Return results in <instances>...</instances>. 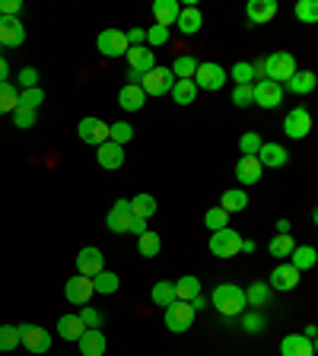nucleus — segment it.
<instances>
[{"label":"nucleus","instance_id":"1","mask_svg":"<svg viewBox=\"0 0 318 356\" xmlns=\"http://www.w3.org/2000/svg\"><path fill=\"white\" fill-rule=\"evenodd\" d=\"M210 305L220 312V315H226V319H235V315H242V312L249 309L245 289L235 287V283H220V287L210 293Z\"/></svg>","mask_w":318,"mask_h":356},{"label":"nucleus","instance_id":"2","mask_svg":"<svg viewBox=\"0 0 318 356\" xmlns=\"http://www.w3.org/2000/svg\"><path fill=\"white\" fill-rule=\"evenodd\" d=\"M296 70H299V67H296L293 54H290V51H274L271 58L265 61V80H274V83L283 86L290 76L296 74Z\"/></svg>","mask_w":318,"mask_h":356},{"label":"nucleus","instance_id":"3","mask_svg":"<svg viewBox=\"0 0 318 356\" xmlns=\"http://www.w3.org/2000/svg\"><path fill=\"white\" fill-rule=\"evenodd\" d=\"M210 255L217 258H235V255H242V235L235 232V229H217L210 235Z\"/></svg>","mask_w":318,"mask_h":356},{"label":"nucleus","instance_id":"4","mask_svg":"<svg viewBox=\"0 0 318 356\" xmlns=\"http://www.w3.org/2000/svg\"><path fill=\"white\" fill-rule=\"evenodd\" d=\"M194 305L191 303H178V299H175L172 305H166V315H162V321H166V328L172 334H185L188 331L191 325H194Z\"/></svg>","mask_w":318,"mask_h":356},{"label":"nucleus","instance_id":"5","mask_svg":"<svg viewBox=\"0 0 318 356\" xmlns=\"http://www.w3.org/2000/svg\"><path fill=\"white\" fill-rule=\"evenodd\" d=\"M16 331H19V344H23L29 353L42 356L51 350V334H48L42 325H16Z\"/></svg>","mask_w":318,"mask_h":356},{"label":"nucleus","instance_id":"6","mask_svg":"<svg viewBox=\"0 0 318 356\" xmlns=\"http://www.w3.org/2000/svg\"><path fill=\"white\" fill-rule=\"evenodd\" d=\"M194 86L197 90H207V92H217V90H223V83H226L229 76H226V70L220 67V64H213V61H207V64H197V70H194Z\"/></svg>","mask_w":318,"mask_h":356},{"label":"nucleus","instance_id":"7","mask_svg":"<svg viewBox=\"0 0 318 356\" xmlns=\"http://www.w3.org/2000/svg\"><path fill=\"white\" fill-rule=\"evenodd\" d=\"M172 70L169 67H153L150 74L140 76V90H144V96H166L169 90H172Z\"/></svg>","mask_w":318,"mask_h":356},{"label":"nucleus","instance_id":"8","mask_svg":"<svg viewBox=\"0 0 318 356\" xmlns=\"http://www.w3.org/2000/svg\"><path fill=\"white\" fill-rule=\"evenodd\" d=\"M283 134L290 137V140H303V137L312 134V115L309 108H293V112H287V118H283Z\"/></svg>","mask_w":318,"mask_h":356},{"label":"nucleus","instance_id":"9","mask_svg":"<svg viewBox=\"0 0 318 356\" xmlns=\"http://www.w3.org/2000/svg\"><path fill=\"white\" fill-rule=\"evenodd\" d=\"M96 48L106 58H122V54H128V35H124L122 29H102L96 38Z\"/></svg>","mask_w":318,"mask_h":356},{"label":"nucleus","instance_id":"10","mask_svg":"<svg viewBox=\"0 0 318 356\" xmlns=\"http://www.w3.org/2000/svg\"><path fill=\"white\" fill-rule=\"evenodd\" d=\"M251 96H255L258 108H277L283 102V86L274 80H258V83H251Z\"/></svg>","mask_w":318,"mask_h":356},{"label":"nucleus","instance_id":"11","mask_svg":"<svg viewBox=\"0 0 318 356\" xmlns=\"http://www.w3.org/2000/svg\"><path fill=\"white\" fill-rule=\"evenodd\" d=\"M76 134H80V140L90 146H102L108 144V124L102 121V118H83V121L76 124Z\"/></svg>","mask_w":318,"mask_h":356},{"label":"nucleus","instance_id":"12","mask_svg":"<svg viewBox=\"0 0 318 356\" xmlns=\"http://www.w3.org/2000/svg\"><path fill=\"white\" fill-rule=\"evenodd\" d=\"M99 271H106V255L96 248V245H86V248H80V255H76V273L80 277H96Z\"/></svg>","mask_w":318,"mask_h":356},{"label":"nucleus","instance_id":"13","mask_svg":"<svg viewBox=\"0 0 318 356\" xmlns=\"http://www.w3.org/2000/svg\"><path fill=\"white\" fill-rule=\"evenodd\" d=\"M26 42V29L19 16H0V48H19Z\"/></svg>","mask_w":318,"mask_h":356},{"label":"nucleus","instance_id":"14","mask_svg":"<svg viewBox=\"0 0 318 356\" xmlns=\"http://www.w3.org/2000/svg\"><path fill=\"white\" fill-rule=\"evenodd\" d=\"M131 223H134V213H131V201H115V207L108 210L106 226L108 232H131Z\"/></svg>","mask_w":318,"mask_h":356},{"label":"nucleus","instance_id":"15","mask_svg":"<svg viewBox=\"0 0 318 356\" xmlns=\"http://www.w3.org/2000/svg\"><path fill=\"white\" fill-rule=\"evenodd\" d=\"M299 277H303V273L296 271L293 264H277L271 273V280H267V287L277 289V293H293V289L299 287Z\"/></svg>","mask_w":318,"mask_h":356},{"label":"nucleus","instance_id":"16","mask_svg":"<svg viewBox=\"0 0 318 356\" xmlns=\"http://www.w3.org/2000/svg\"><path fill=\"white\" fill-rule=\"evenodd\" d=\"M92 293H96V289H92V280L90 277H80V273L64 283V296H67V303H74V305H86L92 299Z\"/></svg>","mask_w":318,"mask_h":356},{"label":"nucleus","instance_id":"17","mask_svg":"<svg viewBox=\"0 0 318 356\" xmlns=\"http://www.w3.org/2000/svg\"><path fill=\"white\" fill-rule=\"evenodd\" d=\"M277 0H249V7H245V19L251 26H265L271 23L274 16H277Z\"/></svg>","mask_w":318,"mask_h":356},{"label":"nucleus","instance_id":"18","mask_svg":"<svg viewBox=\"0 0 318 356\" xmlns=\"http://www.w3.org/2000/svg\"><path fill=\"white\" fill-rule=\"evenodd\" d=\"M255 160L261 162V169H283L290 162V150L281 144H261Z\"/></svg>","mask_w":318,"mask_h":356},{"label":"nucleus","instance_id":"19","mask_svg":"<svg viewBox=\"0 0 318 356\" xmlns=\"http://www.w3.org/2000/svg\"><path fill=\"white\" fill-rule=\"evenodd\" d=\"M124 58H128V70H134V74H140V76L150 74V70L156 67V54H153L147 45L128 48V54H124Z\"/></svg>","mask_w":318,"mask_h":356},{"label":"nucleus","instance_id":"20","mask_svg":"<svg viewBox=\"0 0 318 356\" xmlns=\"http://www.w3.org/2000/svg\"><path fill=\"white\" fill-rule=\"evenodd\" d=\"M281 356H315V341L306 334H287L281 341Z\"/></svg>","mask_w":318,"mask_h":356},{"label":"nucleus","instance_id":"21","mask_svg":"<svg viewBox=\"0 0 318 356\" xmlns=\"http://www.w3.org/2000/svg\"><path fill=\"white\" fill-rule=\"evenodd\" d=\"M178 13H182V3H178V0H153V19H156V26H162V29H172Z\"/></svg>","mask_w":318,"mask_h":356},{"label":"nucleus","instance_id":"22","mask_svg":"<svg viewBox=\"0 0 318 356\" xmlns=\"http://www.w3.org/2000/svg\"><path fill=\"white\" fill-rule=\"evenodd\" d=\"M76 347H80V356H106L108 341H106V334H102V331H92V328H86L83 337L76 341Z\"/></svg>","mask_w":318,"mask_h":356},{"label":"nucleus","instance_id":"23","mask_svg":"<svg viewBox=\"0 0 318 356\" xmlns=\"http://www.w3.org/2000/svg\"><path fill=\"white\" fill-rule=\"evenodd\" d=\"M96 160H99V166L102 169H108V172H115V169H122L124 166V146H118V144H102V146H96Z\"/></svg>","mask_w":318,"mask_h":356},{"label":"nucleus","instance_id":"24","mask_svg":"<svg viewBox=\"0 0 318 356\" xmlns=\"http://www.w3.org/2000/svg\"><path fill=\"white\" fill-rule=\"evenodd\" d=\"M261 162L255 160V156H242V160L235 162V178H239V185H258L261 182Z\"/></svg>","mask_w":318,"mask_h":356},{"label":"nucleus","instance_id":"25","mask_svg":"<svg viewBox=\"0 0 318 356\" xmlns=\"http://www.w3.org/2000/svg\"><path fill=\"white\" fill-rule=\"evenodd\" d=\"M315 86H318V76L312 70H296L287 80V90L296 92V96H309V92H315Z\"/></svg>","mask_w":318,"mask_h":356},{"label":"nucleus","instance_id":"26","mask_svg":"<svg viewBox=\"0 0 318 356\" xmlns=\"http://www.w3.org/2000/svg\"><path fill=\"white\" fill-rule=\"evenodd\" d=\"M172 287H175V299H178V303H194L197 296H201V280H197V277H191V273L178 277Z\"/></svg>","mask_w":318,"mask_h":356},{"label":"nucleus","instance_id":"27","mask_svg":"<svg viewBox=\"0 0 318 356\" xmlns=\"http://www.w3.org/2000/svg\"><path fill=\"white\" fill-rule=\"evenodd\" d=\"M144 102H147V96H144V90H140V86H128V83H124L122 92H118V105H122L124 112H140V108H144Z\"/></svg>","mask_w":318,"mask_h":356},{"label":"nucleus","instance_id":"28","mask_svg":"<svg viewBox=\"0 0 318 356\" xmlns=\"http://www.w3.org/2000/svg\"><path fill=\"white\" fill-rule=\"evenodd\" d=\"M290 264H293L299 273H303V271H312V267L318 264L315 248H312V245H296V248L290 251Z\"/></svg>","mask_w":318,"mask_h":356},{"label":"nucleus","instance_id":"29","mask_svg":"<svg viewBox=\"0 0 318 356\" xmlns=\"http://www.w3.org/2000/svg\"><path fill=\"white\" fill-rule=\"evenodd\" d=\"M86 331V325L80 321V315H61L58 319V337H64V341H80Z\"/></svg>","mask_w":318,"mask_h":356},{"label":"nucleus","instance_id":"30","mask_svg":"<svg viewBox=\"0 0 318 356\" xmlns=\"http://www.w3.org/2000/svg\"><path fill=\"white\" fill-rule=\"evenodd\" d=\"M175 26L182 29V35H194V32L204 26V16H201V10H197V7H182V13H178V19H175Z\"/></svg>","mask_w":318,"mask_h":356},{"label":"nucleus","instance_id":"31","mask_svg":"<svg viewBox=\"0 0 318 356\" xmlns=\"http://www.w3.org/2000/svg\"><path fill=\"white\" fill-rule=\"evenodd\" d=\"M245 207H249V194H245L242 188H229V191H223V197H220V210H226V213H242Z\"/></svg>","mask_w":318,"mask_h":356},{"label":"nucleus","instance_id":"32","mask_svg":"<svg viewBox=\"0 0 318 356\" xmlns=\"http://www.w3.org/2000/svg\"><path fill=\"white\" fill-rule=\"evenodd\" d=\"M172 102L175 105H191L197 99V86H194V80H175L172 83Z\"/></svg>","mask_w":318,"mask_h":356},{"label":"nucleus","instance_id":"33","mask_svg":"<svg viewBox=\"0 0 318 356\" xmlns=\"http://www.w3.org/2000/svg\"><path fill=\"white\" fill-rule=\"evenodd\" d=\"M131 213H134L137 220H150L153 213H156V197H153V194L131 197Z\"/></svg>","mask_w":318,"mask_h":356},{"label":"nucleus","instance_id":"34","mask_svg":"<svg viewBox=\"0 0 318 356\" xmlns=\"http://www.w3.org/2000/svg\"><path fill=\"white\" fill-rule=\"evenodd\" d=\"M118 287H122V280H118V273H112V271H99L96 277H92V289L102 296L118 293Z\"/></svg>","mask_w":318,"mask_h":356},{"label":"nucleus","instance_id":"35","mask_svg":"<svg viewBox=\"0 0 318 356\" xmlns=\"http://www.w3.org/2000/svg\"><path fill=\"white\" fill-rule=\"evenodd\" d=\"M137 248H140V255H144V258H156L159 248H162V239H159V232L147 229L144 235H137Z\"/></svg>","mask_w":318,"mask_h":356},{"label":"nucleus","instance_id":"36","mask_svg":"<svg viewBox=\"0 0 318 356\" xmlns=\"http://www.w3.org/2000/svg\"><path fill=\"white\" fill-rule=\"evenodd\" d=\"M245 303H249L251 309H265V305H271V287H267V283H251L249 293H245Z\"/></svg>","mask_w":318,"mask_h":356},{"label":"nucleus","instance_id":"37","mask_svg":"<svg viewBox=\"0 0 318 356\" xmlns=\"http://www.w3.org/2000/svg\"><path fill=\"white\" fill-rule=\"evenodd\" d=\"M296 248V242H293V235L290 232H277L271 239V245H267V251H271L274 258H290V251Z\"/></svg>","mask_w":318,"mask_h":356},{"label":"nucleus","instance_id":"38","mask_svg":"<svg viewBox=\"0 0 318 356\" xmlns=\"http://www.w3.org/2000/svg\"><path fill=\"white\" fill-rule=\"evenodd\" d=\"M169 70H172V76H178V80H191L194 70H197V58H191V54H178Z\"/></svg>","mask_w":318,"mask_h":356},{"label":"nucleus","instance_id":"39","mask_svg":"<svg viewBox=\"0 0 318 356\" xmlns=\"http://www.w3.org/2000/svg\"><path fill=\"white\" fill-rule=\"evenodd\" d=\"M108 140H112V144H118V146L131 144V140H134V124H128V121L108 124Z\"/></svg>","mask_w":318,"mask_h":356},{"label":"nucleus","instance_id":"40","mask_svg":"<svg viewBox=\"0 0 318 356\" xmlns=\"http://www.w3.org/2000/svg\"><path fill=\"white\" fill-rule=\"evenodd\" d=\"M153 303L156 305H162V309H166V305H172L175 303V287H172V280H159V283H153Z\"/></svg>","mask_w":318,"mask_h":356},{"label":"nucleus","instance_id":"41","mask_svg":"<svg viewBox=\"0 0 318 356\" xmlns=\"http://www.w3.org/2000/svg\"><path fill=\"white\" fill-rule=\"evenodd\" d=\"M16 105H19V92H16V86L0 83V115L16 112Z\"/></svg>","mask_w":318,"mask_h":356},{"label":"nucleus","instance_id":"42","mask_svg":"<svg viewBox=\"0 0 318 356\" xmlns=\"http://www.w3.org/2000/svg\"><path fill=\"white\" fill-rule=\"evenodd\" d=\"M293 13H296V19H299V23H309V26L318 23V3H315V0H299Z\"/></svg>","mask_w":318,"mask_h":356},{"label":"nucleus","instance_id":"43","mask_svg":"<svg viewBox=\"0 0 318 356\" xmlns=\"http://www.w3.org/2000/svg\"><path fill=\"white\" fill-rule=\"evenodd\" d=\"M19 347V331L16 325H0V353H10V350Z\"/></svg>","mask_w":318,"mask_h":356},{"label":"nucleus","instance_id":"44","mask_svg":"<svg viewBox=\"0 0 318 356\" xmlns=\"http://www.w3.org/2000/svg\"><path fill=\"white\" fill-rule=\"evenodd\" d=\"M42 102H45V90H38V86L19 92V108H32V112H35Z\"/></svg>","mask_w":318,"mask_h":356},{"label":"nucleus","instance_id":"45","mask_svg":"<svg viewBox=\"0 0 318 356\" xmlns=\"http://www.w3.org/2000/svg\"><path fill=\"white\" fill-rule=\"evenodd\" d=\"M204 223H207V229H226L229 226V213L226 210H220V207H210V210L204 213Z\"/></svg>","mask_w":318,"mask_h":356},{"label":"nucleus","instance_id":"46","mask_svg":"<svg viewBox=\"0 0 318 356\" xmlns=\"http://www.w3.org/2000/svg\"><path fill=\"white\" fill-rule=\"evenodd\" d=\"M226 76H233V83H235V86H251V76H255V70H251V64L239 61Z\"/></svg>","mask_w":318,"mask_h":356},{"label":"nucleus","instance_id":"47","mask_svg":"<svg viewBox=\"0 0 318 356\" xmlns=\"http://www.w3.org/2000/svg\"><path fill=\"white\" fill-rule=\"evenodd\" d=\"M261 137L255 134V130H249V134H242L239 137V150H242V156H258V150H261Z\"/></svg>","mask_w":318,"mask_h":356},{"label":"nucleus","instance_id":"48","mask_svg":"<svg viewBox=\"0 0 318 356\" xmlns=\"http://www.w3.org/2000/svg\"><path fill=\"white\" fill-rule=\"evenodd\" d=\"M35 121H38V115L32 112V108H19L16 105V112H13V124L19 130H29V128H35Z\"/></svg>","mask_w":318,"mask_h":356},{"label":"nucleus","instance_id":"49","mask_svg":"<svg viewBox=\"0 0 318 356\" xmlns=\"http://www.w3.org/2000/svg\"><path fill=\"white\" fill-rule=\"evenodd\" d=\"M80 321H83L86 328H92V331H99V328H102V312H96L92 305H83V309H80Z\"/></svg>","mask_w":318,"mask_h":356},{"label":"nucleus","instance_id":"50","mask_svg":"<svg viewBox=\"0 0 318 356\" xmlns=\"http://www.w3.org/2000/svg\"><path fill=\"white\" fill-rule=\"evenodd\" d=\"M242 328L249 334H261L267 328V321H265V315H258V312H249V315H245L242 319Z\"/></svg>","mask_w":318,"mask_h":356},{"label":"nucleus","instance_id":"51","mask_svg":"<svg viewBox=\"0 0 318 356\" xmlns=\"http://www.w3.org/2000/svg\"><path fill=\"white\" fill-rule=\"evenodd\" d=\"M233 105H239V108H249V105H255V96H251V86H235V90H233Z\"/></svg>","mask_w":318,"mask_h":356},{"label":"nucleus","instance_id":"52","mask_svg":"<svg viewBox=\"0 0 318 356\" xmlns=\"http://www.w3.org/2000/svg\"><path fill=\"white\" fill-rule=\"evenodd\" d=\"M169 42V29H162V26H150L147 29V45L150 48H159V45H166Z\"/></svg>","mask_w":318,"mask_h":356},{"label":"nucleus","instance_id":"53","mask_svg":"<svg viewBox=\"0 0 318 356\" xmlns=\"http://www.w3.org/2000/svg\"><path fill=\"white\" fill-rule=\"evenodd\" d=\"M23 13V0H0V16H19Z\"/></svg>","mask_w":318,"mask_h":356},{"label":"nucleus","instance_id":"54","mask_svg":"<svg viewBox=\"0 0 318 356\" xmlns=\"http://www.w3.org/2000/svg\"><path fill=\"white\" fill-rule=\"evenodd\" d=\"M19 86H26V90L38 86V70L35 67H23V70H19Z\"/></svg>","mask_w":318,"mask_h":356},{"label":"nucleus","instance_id":"55","mask_svg":"<svg viewBox=\"0 0 318 356\" xmlns=\"http://www.w3.org/2000/svg\"><path fill=\"white\" fill-rule=\"evenodd\" d=\"M124 35H128V45L131 48H137V45H144V42H147V29H140V26H137V29H128Z\"/></svg>","mask_w":318,"mask_h":356},{"label":"nucleus","instance_id":"56","mask_svg":"<svg viewBox=\"0 0 318 356\" xmlns=\"http://www.w3.org/2000/svg\"><path fill=\"white\" fill-rule=\"evenodd\" d=\"M131 232H134V235H144L147 232V220H137V217H134V223H131Z\"/></svg>","mask_w":318,"mask_h":356},{"label":"nucleus","instance_id":"57","mask_svg":"<svg viewBox=\"0 0 318 356\" xmlns=\"http://www.w3.org/2000/svg\"><path fill=\"white\" fill-rule=\"evenodd\" d=\"M7 76H10V64H7V58L0 54V83H7Z\"/></svg>","mask_w":318,"mask_h":356},{"label":"nucleus","instance_id":"58","mask_svg":"<svg viewBox=\"0 0 318 356\" xmlns=\"http://www.w3.org/2000/svg\"><path fill=\"white\" fill-rule=\"evenodd\" d=\"M242 251L245 255H251V251H255V242H251V239H242Z\"/></svg>","mask_w":318,"mask_h":356},{"label":"nucleus","instance_id":"59","mask_svg":"<svg viewBox=\"0 0 318 356\" xmlns=\"http://www.w3.org/2000/svg\"><path fill=\"white\" fill-rule=\"evenodd\" d=\"M191 305H194V312H201V309H204V305H207V299H204V296H197V299H194V303H191Z\"/></svg>","mask_w":318,"mask_h":356},{"label":"nucleus","instance_id":"60","mask_svg":"<svg viewBox=\"0 0 318 356\" xmlns=\"http://www.w3.org/2000/svg\"><path fill=\"white\" fill-rule=\"evenodd\" d=\"M277 232H290V220H277Z\"/></svg>","mask_w":318,"mask_h":356},{"label":"nucleus","instance_id":"61","mask_svg":"<svg viewBox=\"0 0 318 356\" xmlns=\"http://www.w3.org/2000/svg\"><path fill=\"white\" fill-rule=\"evenodd\" d=\"M315 334H318V328H315V325L306 328V337H309V341H315Z\"/></svg>","mask_w":318,"mask_h":356},{"label":"nucleus","instance_id":"62","mask_svg":"<svg viewBox=\"0 0 318 356\" xmlns=\"http://www.w3.org/2000/svg\"><path fill=\"white\" fill-rule=\"evenodd\" d=\"M0 51H3V48H0Z\"/></svg>","mask_w":318,"mask_h":356}]
</instances>
